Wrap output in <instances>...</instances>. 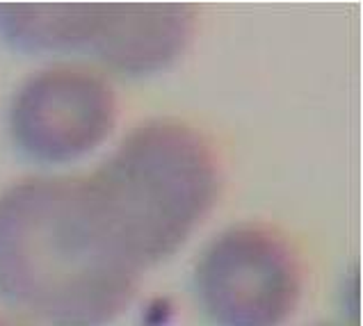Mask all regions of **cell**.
Wrapping results in <instances>:
<instances>
[{"label":"cell","instance_id":"7a4b0ae2","mask_svg":"<svg viewBox=\"0 0 363 326\" xmlns=\"http://www.w3.org/2000/svg\"><path fill=\"white\" fill-rule=\"evenodd\" d=\"M82 187L121 254L144 271L188 240L215 203L220 174L199 133L158 119L135 128Z\"/></svg>","mask_w":363,"mask_h":326},{"label":"cell","instance_id":"8992f818","mask_svg":"<svg viewBox=\"0 0 363 326\" xmlns=\"http://www.w3.org/2000/svg\"><path fill=\"white\" fill-rule=\"evenodd\" d=\"M0 326H21V324H16V322H9V320H5V317H0Z\"/></svg>","mask_w":363,"mask_h":326},{"label":"cell","instance_id":"277c9868","mask_svg":"<svg viewBox=\"0 0 363 326\" xmlns=\"http://www.w3.org/2000/svg\"><path fill=\"white\" fill-rule=\"evenodd\" d=\"M194 288L215 326H279L297 306L302 279L281 237L242 224L224 230L203 251Z\"/></svg>","mask_w":363,"mask_h":326},{"label":"cell","instance_id":"52a82bcc","mask_svg":"<svg viewBox=\"0 0 363 326\" xmlns=\"http://www.w3.org/2000/svg\"><path fill=\"white\" fill-rule=\"evenodd\" d=\"M323 326H338V324H323Z\"/></svg>","mask_w":363,"mask_h":326},{"label":"cell","instance_id":"5b68a950","mask_svg":"<svg viewBox=\"0 0 363 326\" xmlns=\"http://www.w3.org/2000/svg\"><path fill=\"white\" fill-rule=\"evenodd\" d=\"M115 94L96 73L50 67L16 91L9 133L16 149L37 162H67L89 153L115 123Z\"/></svg>","mask_w":363,"mask_h":326},{"label":"cell","instance_id":"6da1fadb","mask_svg":"<svg viewBox=\"0 0 363 326\" xmlns=\"http://www.w3.org/2000/svg\"><path fill=\"white\" fill-rule=\"evenodd\" d=\"M142 271L96 219L82 178H28L0 194V299L50 326H106Z\"/></svg>","mask_w":363,"mask_h":326},{"label":"cell","instance_id":"3957f363","mask_svg":"<svg viewBox=\"0 0 363 326\" xmlns=\"http://www.w3.org/2000/svg\"><path fill=\"white\" fill-rule=\"evenodd\" d=\"M185 3H0V37L26 52H91L128 76L160 71L188 46Z\"/></svg>","mask_w":363,"mask_h":326}]
</instances>
